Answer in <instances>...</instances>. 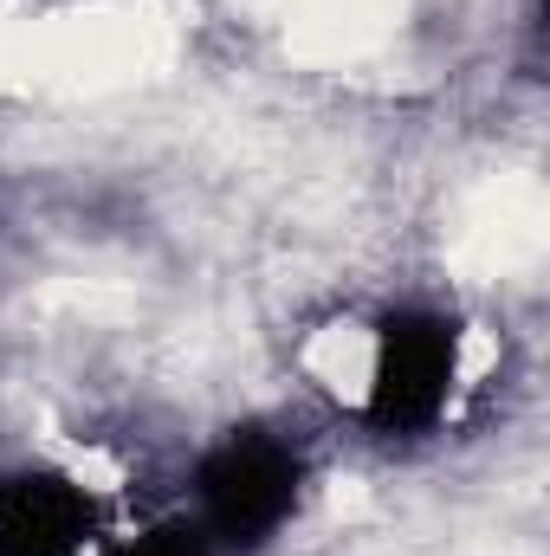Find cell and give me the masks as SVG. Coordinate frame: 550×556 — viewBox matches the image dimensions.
<instances>
[{
    "mask_svg": "<svg viewBox=\"0 0 550 556\" xmlns=\"http://www.w3.org/2000/svg\"><path fill=\"white\" fill-rule=\"evenodd\" d=\"M104 556H221L214 538L175 505V511H155V518H137V525H117Z\"/></svg>",
    "mask_w": 550,
    "mask_h": 556,
    "instance_id": "cell-4",
    "label": "cell"
},
{
    "mask_svg": "<svg viewBox=\"0 0 550 556\" xmlns=\"http://www.w3.org/2000/svg\"><path fill=\"white\" fill-rule=\"evenodd\" d=\"M304 492H311V453L285 427L247 420L195 453L182 511L214 538L221 556H260L291 531Z\"/></svg>",
    "mask_w": 550,
    "mask_h": 556,
    "instance_id": "cell-1",
    "label": "cell"
},
{
    "mask_svg": "<svg viewBox=\"0 0 550 556\" xmlns=\"http://www.w3.org/2000/svg\"><path fill=\"white\" fill-rule=\"evenodd\" d=\"M111 511L72 466L26 459L0 472V556H104Z\"/></svg>",
    "mask_w": 550,
    "mask_h": 556,
    "instance_id": "cell-3",
    "label": "cell"
},
{
    "mask_svg": "<svg viewBox=\"0 0 550 556\" xmlns=\"http://www.w3.org/2000/svg\"><path fill=\"white\" fill-rule=\"evenodd\" d=\"M466 382V330L440 304H396L370 324L357 408L363 427L383 440L434 433Z\"/></svg>",
    "mask_w": 550,
    "mask_h": 556,
    "instance_id": "cell-2",
    "label": "cell"
}]
</instances>
